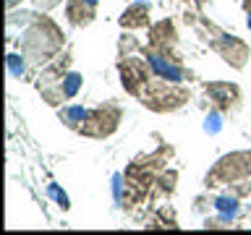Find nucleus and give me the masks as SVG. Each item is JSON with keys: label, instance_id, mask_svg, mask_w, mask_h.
<instances>
[{"label": "nucleus", "instance_id": "39448f33", "mask_svg": "<svg viewBox=\"0 0 251 235\" xmlns=\"http://www.w3.org/2000/svg\"><path fill=\"white\" fill-rule=\"evenodd\" d=\"M121 118H123L121 107L113 105V102H105V105L86 110V118H84V123L78 125L76 133H81L86 139H107L118 131Z\"/></svg>", "mask_w": 251, "mask_h": 235}, {"label": "nucleus", "instance_id": "423d86ee", "mask_svg": "<svg viewBox=\"0 0 251 235\" xmlns=\"http://www.w3.org/2000/svg\"><path fill=\"white\" fill-rule=\"evenodd\" d=\"M141 55H144V60L149 63V68H152V73L157 78H165V81H173V84H183L186 78H191V73L183 68L178 55L157 52L152 47H141Z\"/></svg>", "mask_w": 251, "mask_h": 235}, {"label": "nucleus", "instance_id": "f03ea898", "mask_svg": "<svg viewBox=\"0 0 251 235\" xmlns=\"http://www.w3.org/2000/svg\"><path fill=\"white\" fill-rule=\"evenodd\" d=\"M196 29L201 31L204 39H207V45H209L212 50H215L230 68H235V70L246 68V63H249V58H251V50H249V45L243 42L241 37L227 34V31H220L215 24L207 21V19H201L199 24H196Z\"/></svg>", "mask_w": 251, "mask_h": 235}, {"label": "nucleus", "instance_id": "412c9836", "mask_svg": "<svg viewBox=\"0 0 251 235\" xmlns=\"http://www.w3.org/2000/svg\"><path fill=\"white\" fill-rule=\"evenodd\" d=\"M243 11H246V13L251 11V0H243Z\"/></svg>", "mask_w": 251, "mask_h": 235}, {"label": "nucleus", "instance_id": "ddd939ff", "mask_svg": "<svg viewBox=\"0 0 251 235\" xmlns=\"http://www.w3.org/2000/svg\"><path fill=\"white\" fill-rule=\"evenodd\" d=\"M176 180H178L176 170H162L154 180V196H170L176 191Z\"/></svg>", "mask_w": 251, "mask_h": 235}, {"label": "nucleus", "instance_id": "6e6552de", "mask_svg": "<svg viewBox=\"0 0 251 235\" xmlns=\"http://www.w3.org/2000/svg\"><path fill=\"white\" fill-rule=\"evenodd\" d=\"M204 94L212 102V110H217L220 115L230 113L241 105V89L230 81H209L204 84Z\"/></svg>", "mask_w": 251, "mask_h": 235}, {"label": "nucleus", "instance_id": "20e7f679", "mask_svg": "<svg viewBox=\"0 0 251 235\" xmlns=\"http://www.w3.org/2000/svg\"><path fill=\"white\" fill-rule=\"evenodd\" d=\"M243 178H251V149L225 154L223 160L207 172L204 183H207V188H215V186H225V183L230 186V183L243 180Z\"/></svg>", "mask_w": 251, "mask_h": 235}, {"label": "nucleus", "instance_id": "0eeeda50", "mask_svg": "<svg viewBox=\"0 0 251 235\" xmlns=\"http://www.w3.org/2000/svg\"><path fill=\"white\" fill-rule=\"evenodd\" d=\"M118 73H121V84L123 89L131 94V97H141V92H144V86L149 84V78H152V68H149V63L144 58H133V55H123L121 60H118Z\"/></svg>", "mask_w": 251, "mask_h": 235}, {"label": "nucleus", "instance_id": "2eb2a0df", "mask_svg": "<svg viewBox=\"0 0 251 235\" xmlns=\"http://www.w3.org/2000/svg\"><path fill=\"white\" fill-rule=\"evenodd\" d=\"M81 81H84V78L78 76V73H74V70L63 76V81H60V89H63V94H66V99H74V97H76V94H78V89H81Z\"/></svg>", "mask_w": 251, "mask_h": 235}, {"label": "nucleus", "instance_id": "f8f14e48", "mask_svg": "<svg viewBox=\"0 0 251 235\" xmlns=\"http://www.w3.org/2000/svg\"><path fill=\"white\" fill-rule=\"evenodd\" d=\"M238 201H241L238 196L227 191L225 196H217L212 204H215V209L220 212V214H225V217H238V212H241V204H238Z\"/></svg>", "mask_w": 251, "mask_h": 235}, {"label": "nucleus", "instance_id": "f3484780", "mask_svg": "<svg viewBox=\"0 0 251 235\" xmlns=\"http://www.w3.org/2000/svg\"><path fill=\"white\" fill-rule=\"evenodd\" d=\"M133 50H141V45H139L136 37L123 34L121 39H118V58H123V55H131Z\"/></svg>", "mask_w": 251, "mask_h": 235}, {"label": "nucleus", "instance_id": "b1692460", "mask_svg": "<svg viewBox=\"0 0 251 235\" xmlns=\"http://www.w3.org/2000/svg\"><path fill=\"white\" fill-rule=\"evenodd\" d=\"M180 3H188V0H180Z\"/></svg>", "mask_w": 251, "mask_h": 235}, {"label": "nucleus", "instance_id": "4be33fe9", "mask_svg": "<svg viewBox=\"0 0 251 235\" xmlns=\"http://www.w3.org/2000/svg\"><path fill=\"white\" fill-rule=\"evenodd\" d=\"M84 3H89V5H94V8H97V0H84Z\"/></svg>", "mask_w": 251, "mask_h": 235}, {"label": "nucleus", "instance_id": "1a4fd4ad", "mask_svg": "<svg viewBox=\"0 0 251 235\" xmlns=\"http://www.w3.org/2000/svg\"><path fill=\"white\" fill-rule=\"evenodd\" d=\"M178 45V31H176V24L170 19H162L149 26V39H147V47H152L157 52H173Z\"/></svg>", "mask_w": 251, "mask_h": 235}, {"label": "nucleus", "instance_id": "9d476101", "mask_svg": "<svg viewBox=\"0 0 251 235\" xmlns=\"http://www.w3.org/2000/svg\"><path fill=\"white\" fill-rule=\"evenodd\" d=\"M94 16H97V8L84 3V0H66V19L71 26H89L94 21Z\"/></svg>", "mask_w": 251, "mask_h": 235}, {"label": "nucleus", "instance_id": "aec40b11", "mask_svg": "<svg viewBox=\"0 0 251 235\" xmlns=\"http://www.w3.org/2000/svg\"><path fill=\"white\" fill-rule=\"evenodd\" d=\"M194 3H196V11H204V8H207V3H209V0H194Z\"/></svg>", "mask_w": 251, "mask_h": 235}, {"label": "nucleus", "instance_id": "dca6fc26", "mask_svg": "<svg viewBox=\"0 0 251 235\" xmlns=\"http://www.w3.org/2000/svg\"><path fill=\"white\" fill-rule=\"evenodd\" d=\"M26 55H19V52H13V55H8V68H11V73L16 76V78H24L26 76Z\"/></svg>", "mask_w": 251, "mask_h": 235}, {"label": "nucleus", "instance_id": "a211bd4d", "mask_svg": "<svg viewBox=\"0 0 251 235\" xmlns=\"http://www.w3.org/2000/svg\"><path fill=\"white\" fill-rule=\"evenodd\" d=\"M230 219L233 217H207L204 219V227H207V230H225V227H230Z\"/></svg>", "mask_w": 251, "mask_h": 235}, {"label": "nucleus", "instance_id": "f257e3e1", "mask_svg": "<svg viewBox=\"0 0 251 235\" xmlns=\"http://www.w3.org/2000/svg\"><path fill=\"white\" fill-rule=\"evenodd\" d=\"M66 45V37H63V29L55 24L50 16H34L31 24L24 29L21 34V42H19V50L26 55L29 63H50L55 55L63 50Z\"/></svg>", "mask_w": 251, "mask_h": 235}, {"label": "nucleus", "instance_id": "4468645a", "mask_svg": "<svg viewBox=\"0 0 251 235\" xmlns=\"http://www.w3.org/2000/svg\"><path fill=\"white\" fill-rule=\"evenodd\" d=\"M84 118H86V110H84V107H78V105L60 110V120L66 123L68 128H74V131H78V125L84 123Z\"/></svg>", "mask_w": 251, "mask_h": 235}, {"label": "nucleus", "instance_id": "9b49d317", "mask_svg": "<svg viewBox=\"0 0 251 235\" xmlns=\"http://www.w3.org/2000/svg\"><path fill=\"white\" fill-rule=\"evenodd\" d=\"M121 26L123 29H147L149 26V3H133L123 11L121 16Z\"/></svg>", "mask_w": 251, "mask_h": 235}, {"label": "nucleus", "instance_id": "7ed1b4c3", "mask_svg": "<svg viewBox=\"0 0 251 235\" xmlns=\"http://www.w3.org/2000/svg\"><path fill=\"white\" fill-rule=\"evenodd\" d=\"M188 99H191V94H188L186 86L165 81V78H157V76L149 78V84L144 86V92L139 97L141 105L149 107L152 113H176Z\"/></svg>", "mask_w": 251, "mask_h": 235}, {"label": "nucleus", "instance_id": "5701e85b", "mask_svg": "<svg viewBox=\"0 0 251 235\" xmlns=\"http://www.w3.org/2000/svg\"><path fill=\"white\" fill-rule=\"evenodd\" d=\"M249 29H251V11H249Z\"/></svg>", "mask_w": 251, "mask_h": 235}, {"label": "nucleus", "instance_id": "6ab92c4d", "mask_svg": "<svg viewBox=\"0 0 251 235\" xmlns=\"http://www.w3.org/2000/svg\"><path fill=\"white\" fill-rule=\"evenodd\" d=\"M31 3H34L39 11H52V8H58L63 0H31Z\"/></svg>", "mask_w": 251, "mask_h": 235}]
</instances>
